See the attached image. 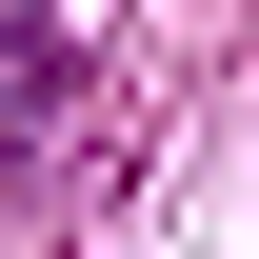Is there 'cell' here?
Instances as JSON below:
<instances>
[{"label":"cell","instance_id":"6da1fadb","mask_svg":"<svg viewBox=\"0 0 259 259\" xmlns=\"http://www.w3.org/2000/svg\"><path fill=\"white\" fill-rule=\"evenodd\" d=\"M80 80H100V60H80L60 20H0V140H20V160H40V140L80 120Z\"/></svg>","mask_w":259,"mask_h":259}]
</instances>
